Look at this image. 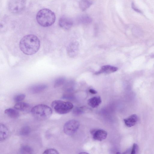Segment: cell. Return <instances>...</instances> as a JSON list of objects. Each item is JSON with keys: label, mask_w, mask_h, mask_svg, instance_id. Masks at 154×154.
Listing matches in <instances>:
<instances>
[{"label": "cell", "mask_w": 154, "mask_h": 154, "mask_svg": "<svg viewBox=\"0 0 154 154\" xmlns=\"http://www.w3.org/2000/svg\"><path fill=\"white\" fill-rule=\"evenodd\" d=\"M118 68L116 66L110 65H106L102 66L100 69L96 72L95 74L97 75L101 73H110L116 72Z\"/></svg>", "instance_id": "obj_10"}, {"label": "cell", "mask_w": 154, "mask_h": 154, "mask_svg": "<svg viewBox=\"0 0 154 154\" xmlns=\"http://www.w3.org/2000/svg\"><path fill=\"white\" fill-rule=\"evenodd\" d=\"M138 149V146L137 144L134 143L132 146L131 151V154H134L136 153Z\"/></svg>", "instance_id": "obj_24"}, {"label": "cell", "mask_w": 154, "mask_h": 154, "mask_svg": "<svg viewBox=\"0 0 154 154\" xmlns=\"http://www.w3.org/2000/svg\"><path fill=\"white\" fill-rule=\"evenodd\" d=\"M9 135L8 128L4 124L1 123L0 126V140L3 141L6 140Z\"/></svg>", "instance_id": "obj_14"}, {"label": "cell", "mask_w": 154, "mask_h": 154, "mask_svg": "<svg viewBox=\"0 0 154 154\" xmlns=\"http://www.w3.org/2000/svg\"><path fill=\"white\" fill-rule=\"evenodd\" d=\"M101 103V100L100 96L94 97L88 100V105L93 108L97 107Z\"/></svg>", "instance_id": "obj_16"}, {"label": "cell", "mask_w": 154, "mask_h": 154, "mask_svg": "<svg viewBox=\"0 0 154 154\" xmlns=\"http://www.w3.org/2000/svg\"><path fill=\"white\" fill-rule=\"evenodd\" d=\"M43 153L57 154H59V153L57 150L54 149L49 148L45 150Z\"/></svg>", "instance_id": "obj_23"}, {"label": "cell", "mask_w": 154, "mask_h": 154, "mask_svg": "<svg viewBox=\"0 0 154 154\" xmlns=\"http://www.w3.org/2000/svg\"><path fill=\"white\" fill-rule=\"evenodd\" d=\"M58 24L60 27L62 29L69 30L72 27L73 22L71 19L65 16H63L60 18Z\"/></svg>", "instance_id": "obj_7"}, {"label": "cell", "mask_w": 154, "mask_h": 154, "mask_svg": "<svg viewBox=\"0 0 154 154\" xmlns=\"http://www.w3.org/2000/svg\"><path fill=\"white\" fill-rule=\"evenodd\" d=\"M17 110L15 109L9 108L6 109L5 110L4 113L9 117L17 118L19 116V112Z\"/></svg>", "instance_id": "obj_18"}, {"label": "cell", "mask_w": 154, "mask_h": 154, "mask_svg": "<svg viewBox=\"0 0 154 154\" xmlns=\"http://www.w3.org/2000/svg\"><path fill=\"white\" fill-rule=\"evenodd\" d=\"M26 95L23 94H19L15 95L14 98V101L16 102H21L24 99Z\"/></svg>", "instance_id": "obj_22"}, {"label": "cell", "mask_w": 154, "mask_h": 154, "mask_svg": "<svg viewBox=\"0 0 154 154\" xmlns=\"http://www.w3.org/2000/svg\"><path fill=\"white\" fill-rule=\"evenodd\" d=\"M77 22L79 23L88 24L91 23L92 21V18L87 14H82L79 16L76 19Z\"/></svg>", "instance_id": "obj_15"}, {"label": "cell", "mask_w": 154, "mask_h": 154, "mask_svg": "<svg viewBox=\"0 0 154 154\" xmlns=\"http://www.w3.org/2000/svg\"><path fill=\"white\" fill-rule=\"evenodd\" d=\"M31 112L33 116L37 119L44 120L49 118L51 116L52 109L47 105L39 104L33 107Z\"/></svg>", "instance_id": "obj_3"}, {"label": "cell", "mask_w": 154, "mask_h": 154, "mask_svg": "<svg viewBox=\"0 0 154 154\" xmlns=\"http://www.w3.org/2000/svg\"><path fill=\"white\" fill-rule=\"evenodd\" d=\"M26 5V0H10L8 4V8L10 12L13 14H17L22 11Z\"/></svg>", "instance_id": "obj_5"}, {"label": "cell", "mask_w": 154, "mask_h": 154, "mask_svg": "<svg viewBox=\"0 0 154 154\" xmlns=\"http://www.w3.org/2000/svg\"><path fill=\"white\" fill-rule=\"evenodd\" d=\"M91 133L93 139L99 141H101L105 139L107 134L106 131L102 129L93 130Z\"/></svg>", "instance_id": "obj_9"}, {"label": "cell", "mask_w": 154, "mask_h": 154, "mask_svg": "<svg viewBox=\"0 0 154 154\" xmlns=\"http://www.w3.org/2000/svg\"><path fill=\"white\" fill-rule=\"evenodd\" d=\"M79 126L80 123L78 121L74 119L69 120L64 125V132L67 135H72L77 131Z\"/></svg>", "instance_id": "obj_6"}, {"label": "cell", "mask_w": 154, "mask_h": 154, "mask_svg": "<svg viewBox=\"0 0 154 154\" xmlns=\"http://www.w3.org/2000/svg\"><path fill=\"white\" fill-rule=\"evenodd\" d=\"M51 106L55 111L60 114H64L69 113L73 107V104L71 102L60 100L53 101Z\"/></svg>", "instance_id": "obj_4"}, {"label": "cell", "mask_w": 154, "mask_h": 154, "mask_svg": "<svg viewBox=\"0 0 154 154\" xmlns=\"http://www.w3.org/2000/svg\"><path fill=\"white\" fill-rule=\"evenodd\" d=\"M14 107L17 110L26 112H29L31 109V106L29 104L21 102L17 103L14 105Z\"/></svg>", "instance_id": "obj_12"}, {"label": "cell", "mask_w": 154, "mask_h": 154, "mask_svg": "<svg viewBox=\"0 0 154 154\" xmlns=\"http://www.w3.org/2000/svg\"><path fill=\"white\" fill-rule=\"evenodd\" d=\"M137 116L135 114H132L127 118L124 119V123L126 126L131 127L135 125L138 120Z\"/></svg>", "instance_id": "obj_13"}, {"label": "cell", "mask_w": 154, "mask_h": 154, "mask_svg": "<svg viewBox=\"0 0 154 154\" xmlns=\"http://www.w3.org/2000/svg\"><path fill=\"white\" fill-rule=\"evenodd\" d=\"M20 152L21 154H32L33 150L32 148L27 145L22 146L20 148Z\"/></svg>", "instance_id": "obj_19"}, {"label": "cell", "mask_w": 154, "mask_h": 154, "mask_svg": "<svg viewBox=\"0 0 154 154\" xmlns=\"http://www.w3.org/2000/svg\"><path fill=\"white\" fill-rule=\"evenodd\" d=\"M65 80L66 79L63 77H60L57 78L54 82V87L57 88L63 85L65 83Z\"/></svg>", "instance_id": "obj_20"}, {"label": "cell", "mask_w": 154, "mask_h": 154, "mask_svg": "<svg viewBox=\"0 0 154 154\" xmlns=\"http://www.w3.org/2000/svg\"><path fill=\"white\" fill-rule=\"evenodd\" d=\"M89 91L91 93L94 94H96L97 93V91L96 90L92 89H90Z\"/></svg>", "instance_id": "obj_26"}, {"label": "cell", "mask_w": 154, "mask_h": 154, "mask_svg": "<svg viewBox=\"0 0 154 154\" xmlns=\"http://www.w3.org/2000/svg\"><path fill=\"white\" fill-rule=\"evenodd\" d=\"M79 49V44L76 42H73L69 44L67 48V52L68 56L74 57L77 54Z\"/></svg>", "instance_id": "obj_8"}, {"label": "cell", "mask_w": 154, "mask_h": 154, "mask_svg": "<svg viewBox=\"0 0 154 154\" xmlns=\"http://www.w3.org/2000/svg\"><path fill=\"white\" fill-rule=\"evenodd\" d=\"M131 7L135 11L139 12V13H141L142 11L141 10L138 9L135 5L134 2H132L131 4Z\"/></svg>", "instance_id": "obj_25"}, {"label": "cell", "mask_w": 154, "mask_h": 154, "mask_svg": "<svg viewBox=\"0 0 154 154\" xmlns=\"http://www.w3.org/2000/svg\"><path fill=\"white\" fill-rule=\"evenodd\" d=\"M31 132L30 128L27 126H24L19 131L20 135L25 136L29 135Z\"/></svg>", "instance_id": "obj_21"}, {"label": "cell", "mask_w": 154, "mask_h": 154, "mask_svg": "<svg viewBox=\"0 0 154 154\" xmlns=\"http://www.w3.org/2000/svg\"><path fill=\"white\" fill-rule=\"evenodd\" d=\"M47 87V85L45 84H37L30 87L29 91L31 93L35 94L43 91Z\"/></svg>", "instance_id": "obj_11"}, {"label": "cell", "mask_w": 154, "mask_h": 154, "mask_svg": "<svg viewBox=\"0 0 154 154\" xmlns=\"http://www.w3.org/2000/svg\"><path fill=\"white\" fill-rule=\"evenodd\" d=\"M36 20L38 24L44 27H49L55 22L56 16L54 13L48 8H43L37 13Z\"/></svg>", "instance_id": "obj_2"}, {"label": "cell", "mask_w": 154, "mask_h": 154, "mask_svg": "<svg viewBox=\"0 0 154 154\" xmlns=\"http://www.w3.org/2000/svg\"><path fill=\"white\" fill-rule=\"evenodd\" d=\"M93 4L91 0H80L79 2V6L80 9L84 11L89 8Z\"/></svg>", "instance_id": "obj_17"}, {"label": "cell", "mask_w": 154, "mask_h": 154, "mask_svg": "<svg viewBox=\"0 0 154 154\" xmlns=\"http://www.w3.org/2000/svg\"><path fill=\"white\" fill-rule=\"evenodd\" d=\"M40 41L38 37L33 34H28L23 36L20 42L21 51L27 55L36 53L39 50Z\"/></svg>", "instance_id": "obj_1"}]
</instances>
